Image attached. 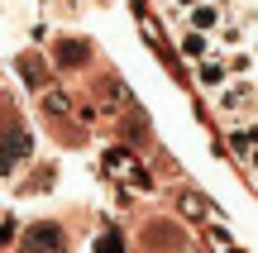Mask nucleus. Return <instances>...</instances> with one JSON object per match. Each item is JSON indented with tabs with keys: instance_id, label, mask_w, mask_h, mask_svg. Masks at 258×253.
I'll use <instances>...</instances> for the list:
<instances>
[{
	"instance_id": "3",
	"label": "nucleus",
	"mask_w": 258,
	"mask_h": 253,
	"mask_svg": "<svg viewBox=\"0 0 258 253\" xmlns=\"http://www.w3.org/2000/svg\"><path fill=\"white\" fill-rule=\"evenodd\" d=\"M191 72H196V86H201L206 96H211V91H220V86L230 81V67H225V53H211V57H201V62H191Z\"/></svg>"
},
{
	"instance_id": "10",
	"label": "nucleus",
	"mask_w": 258,
	"mask_h": 253,
	"mask_svg": "<svg viewBox=\"0 0 258 253\" xmlns=\"http://www.w3.org/2000/svg\"><path fill=\"white\" fill-rule=\"evenodd\" d=\"M96 253H124V248H120V239H115V234H105L101 244H96Z\"/></svg>"
},
{
	"instance_id": "7",
	"label": "nucleus",
	"mask_w": 258,
	"mask_h": 253,
	"mask_svg": "<svg viewBox=\"0 0 258 253\" xmlns=\"http://www.w3.org/2000/svg\"><path fill=\"white\" fill-rule=\"evenodd\" d=\"M177 53H182L186 62H201V57L215 53V38L211 34H196V29H182V34H177Z\"/></svg>"
},
{
	"instance_id": "11",
	"label": "nucleus",
	"mask_w": 258,
	"mask_h": 253,
	"mask_svg": "<svg viewBox=\"0 0 258 253\" xmlns=\"http://www.w3.org/2000/svg\"><path fill=\"white\" fill-rule=\"evenodd\" d=\"M244 167H249V172H253V182H258V148L249 153V158H244Z\"/></svg>"
},
{
	"instance_id": "8",
	"label": "nucleus",
	"mask_w": 258,
	"mask_h": 253,
	"mask_svg": "<svg viewBox=\"0 0 258 253\" xmlns=\"http://www.w3.org/2000/svg\"><path fill=\"white\" fill-rule=\"evenodd\" d=\"M225 139H230V148L239 153V158H249V153L258 148V115H253V120H239V124H230V134H225Z\"/></svg>"
},
{
	"instance_id": "2",
	"label": "nucleus",
	"mask_w": 258,
	"mask_h": 253,
	"mask_svg": "<svg viewBox=\"0 0 258 253\" xmlns=\"http://www.w3.org/2000/svg\"><path fill=\"white\" fill-rule=\"evenodd\" d=\"M220 24H225V5L220 0H196L182 15V29H196V34H215Z\"/></svg>"
},
{
	"instance_id": "4",
	"label": "nucleus",
	"mask_w": 258,
	"mask_h": 253,
	"mask_svg": "<svg viewBox=\"0 0 258 253\" xmlns=\"http://www.w3.org/2000/svg\"><path fill=\"white\" fill-rule=\"evenodd\" d=\"M105 167H110L115 177L134 182L139 191H148V187H153V182H148V172L139 167V158H134V153H124V148H110V153H105Z\"/></svg>"
},
{
	"instance_id": "1",
	"label": "nucleus",
	"mask_w": 258,
	"mask_h": 253,
	"mask_svg": "<svg viewBox=\"0 0 258 253\" xmlns=\"http://www.w3.org/2000/svg\"><path fill=\"white\" fill-rule=\"evenodd\" d=\"M211 105L225 124H239L258 115V76H230L220 91H211Z\"/></svg>"
},
{
	"instance_id": "5",
	"label": "nucleus",
	"mask_w": 258,
	"mask_h": 253,
	"mask_svg": "<svg viewBox=\"0 0 258 253\" xmlns=\"http://www.w3.org/2000/svg\"><path fill=\"white\" fill-rule=\"evenodd\" d=\"M24 253H67V248H62V229L34 225V229L24 234Z\"/></svg>"
},
{
	"instance_id": "9",
	"label": "nucleus",
	"mask_w": 258,
	"mask_h": 253,
	"mask_svg": "<svg viewBox=\"0 0 258 253\" xmlns=\"http://www.w3.org/2000/svg\"><path fill=\"white\" fill-rule=\"evenodd\" d=\"M57 62H62V67H82V62H86V43H77V38H67V43L57 48Z\"/></svg>"
},
{
	"instance_id": "6",
	"label": "nucleus",
	"mask_w": 258,
	"mask_h": 253,
	"mask_svg": "<svg viewBox=\"0 0 258 253\" xmlns=\"http://www.w3.org/2000/svg\"><path fill=\"white\" fill-rule=\"evenodd\" d=\"M24 153H29V134L24 129H5V134H0V177H5Z\"/></svg>"
}]
</instances>
